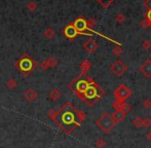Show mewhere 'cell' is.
Here are the masks:
<instances>
[{
  "mask_svg": "<svg viewBox=\"0 0 151 148\" xmlns=\"http://www.w3.org/2000/svg\"><path fill=\"white\" fill-rule=\"evenodd\" d=\"M146 19H147L148 21H150V22H151V10H148V12H147V18H146Z\"/></svg>",
  "mask_w": 151,
  "mask_h": 148,
  "instance_id": "obj_33",
  "label": "cell"
},
{
  "mask_svg": "<svg viewBox=\"0 0 151 148\" xmlns=\"http://www.w3.org/2000/svg\"><path fill=\"white\" fill-rule=\"evenodd\" d=\"M147 139H148L149 141H151V130L147 133Z\"/></svg>",
  "mask_w": 151,
  "mask_h": 148,
  "instance_id": "obj_34",
  "label": "cell"
},
{
  "mask_svg": "<svg viewBox=\"0 0 151 148\" xmlns=\"http://www.w3.org/2000/svg\"><path fill=\"white\" fill-rule=\"evenodd\" d=\"M125 116H127V114H125L124 112L120 111V110H115V111L113 112V113L111 114L112 119L114 120V122H115L116 124L122 121V120L125 118Z\"/></svg>",
  "mask_w": 151,
  "mask_h": 148,
  "instance_id": "obj_9",
  "label": "cell"
},
{
  "mask_svg": "<svg viewBox=\"0 0 151 148\" xmlns=\"http://www.w3.org/2000/svg\"><path fill=\"white\" fill-rule=\"evenodd\" d=\"M77 117L79 118V121H82L86 118V113L83 111H77Z\"/></svg>",
  "mask_w": 151,
  "mask_h": 148,
  "instance_id": "obj_29",
  "label": "cell"
},
{
  "mask_svg": "<svg viewBox=\"0 0 151 148\" xmlns=\"http://www.w3.org/2000/svg\"><path fill=\"white\" fill-rule=\"evenodd\" d=\"M143 126L145 129H148L151 126V118H145L143 119Z\"/></svg>",
  "mask_w": 151,
  "mask_h": 148,
  "instance_id": "obj_28",
  "label": "cell"
},
{
  "mask_svg": "<svg viewBox=\"0 0 151 148\" xmlns=\"http://www.w3.org/2000/svg\"><path fill=\"white\" fill-rule=\"evenodd\" d=\"M27 8H28L29 10H31V11H34V10L37 8V4H36L34 1H30V2H28V4H27Z\"/></svg>",
  "mask_w": 151,
  "mask_h": 148,
  "instance_id": "obj_24",
  "label": "cell"
},
{
  "mask_svg": "<svg viewBox=\"0 0 151 148\" xmlns=\"http://www.w3.org/2000/svg\"><path fill=\"white\" fill-rule=\"evenodd\" d=\"M133 124H134V126L135 128H137V129H140V128H142L143 126V119H142L141 117H135L133 119Z\"/></svg>",
  "mask_w": 151,
  "mask_h": 148,
  "instance_id": "obj_19",
  "label": "cell"
},
{
  "mask_svg": "<svg viewBox=\"0 0 151 148\" xmlns=\"http://www.w3.org/2000/svg\"><path fill=\"white\" fill-rule=\"evenodd\" d=\"M17 85H18V82H17V80L14 78H10V79H8L6 81V88H9V90H14L17 88Z\"/></svg>",
  "mask_w": 151,
  "mask_h": 148,
  "instance_id": "obj_16",
  "label": "cell"
},
{
  "mask_svg": "<svg viewBox=\"0 0 151 148\" xmlns=\"http://www.w3.org/2000/svg\"><path fill=\"white\" fill-rule=\"evenodd\" d=\"M46 63H47L50 68H55V67L58 65V60H57L55 57H50V58H48L47 60H46Z\"/></svg>",
  "mask_w": 151,
  "mask_h": 148,
  "instance_id": "obj_17",
  "label": "cell"
},
{
  "mask_svg": "<svg viewBox=\"0 0 151 148\" xmlns=\"http://www.w3.org/2000/svg\"><path fill=\"white\" fill-rule=\"evenodd\" d=\"M142 46H143L144 50H150V47H151V42H150V40L145 39L143 41V43H142Z\"/></svg>",
  "mask_w": 151,
  "mask_h": 148,
  "instance_id": "obj_26",
  "label": "cell"
},
{
  "mask_svg": "<svg viewBox=\"0 0 151 148\" xmlns=\"http://www.w3.org/2000/svg\"><path fill=\"white\" fill-rule=\"evenodd\" d=\"M96 147L97 148H104L106 146V142H105V140L104 139H102V138H99L97 141H96Z\"/></svg>",
  "mask_w": 151,
  "mask_h": 148,
  "instance_id": "obj_22",
  "label": "cell"
},
{
  "mask_svg": "<svg viewBox=\"0 0 151 148\" xmlns=\"http://www.w3.org/2000/svg\"><path fill=\"white\" fill-rule=\"evenodd\" d=\"M119 110H120V111H122V112H124L125 114H127L129 111L132 110V107L129 106V104H127V103H124V102H121V103H120Z\"/></svg>",
  "mask_w": 151,
  "mask_h": 148,
  "instance_id": "obj_20",
  "label": "cell"
},
{
  "mask_svg": "<svg viewBox=\"0 0 151 148\" xmlns=\"http://www.w3.org/2000/svg\"><path fill=\"white\" fill-rule=\"evenodd\" d=\"M144 6L147 10H151V0H144Z\"/></svg>",
  "mask_w": 151,
  "mask_h": 148,
  "instance_id": "obj_30",
  "label": "cell"
},
{
  "mask_svg": "<svg viewBox=\"0 0 151 148\" xmlns=\"http://www.w3.org/2000/svg\"><path fill=\"white\" fill-rule=\"evenodd\" d=\"M141 26H142V28H149V21H148L147 19L143 20L141 22Z\"/></svg>",
  "mask_w": 151,
  "mask_h": 148,
  "instance_id": "obj_31",
  "label": "cell"
},
{
  "mask_svg": "<svg viewBox=\"0 0 151 148\" xmlns=\"http://www.w3.org/2000/svg\"><path fill=\"white\" fill-rule=\"evenodd\" d=\"M82 47L84 48V50H86L88 54H93V52L98 50V42L96 41L95 39H91H91L86 40V41L82 44Z\"/></svg>",
  "mask_w": 151,
  "mask_h": 148,
  "instance_id": "obj_5",
  "label": "cell"
},
{
  "mask_svg": "<svg viewBox=\"0 0 151 148\" xmlns=\"http://www.w3.org/2000/svg\"><path fill=\"white\" fill-rule=\"evenodd\" d=\"M2 148H8L7 146H4V147H2Z\"/></svg>",
  "mask_w": 151,
  "mask_h": 148,
  "instance_id": "obj_36",
  "label": "cell"
},
{
  "mask_svg": "<svg viewBox=\"0 0 151 148\" xmlns=\"http://www.w3.org/2000/svg\"><path fill=\"white\" fill-rule=\"evenodd\" d=\"M149 58H150V61H151V52H150V55H149Z\"/></svg>",
  "mask_w": 151,
  "mask_h": 148,
  "instance_id": "obj_35",
  "label": "cell"
},
{
  "mask_svg": "<svg viewBox=\"0 0 151 148\" xmlns=\"http://www.w3.org/2000/svg\"><path fill=\"white\" fill-rule=\"evenodd\" d=\"M122 52H123V50L120 46H116V47H114L113 50H112V54L116 57H120L121 55H122Z\"/></svg>",
  "mask_w": 151,
  "mask_h": 148,
  "instance_id": "obj_23",
  "label": "cell"
},
{
  "mask_svg": "<svg viewBox=\"0 0 151 148\" xmlns=\"http://www.w3.org/2000/svg\"><path fill=\"white\" fill-rule=\"evenodd\" d=\"M77 34H78L77 30L74 28V26L72 24L68 25V26L64 29V35H65L68 39H73V38H75L77 36Z\"/></svg>",
  "mask_w": 151,
  "mask_h": 148,
  "instance_id": "obj_8",
  "label": "cell"
},
{
  "mask_svg": "<svg viewBox=\"0 0 151 148\" xmlns=\"http://www.w3.org/2000/svg\"><path fill=\"white\" fill-rule=\"evenodd\" d=\"M88 83L86 81H84V80H81V81H79L77 83V90L81 93L86 92L88 90Z\"/></svg>",
  "mask_w": 151,
  "mask_h": 148,
  "instance_id": "obj_14",
  "label": "cell"
},
{
  "mask_svg": "<svg viewBox=\"0 0 151 148\" xmlns=\"http://www.w3.org/2000/svg\"><path fill=\"white\" fill-rule=\"evenodd\" d=\"M61 97H62V94L58 88H52V90L48 93V99L52 101H58Z\"/></svg>",
  "mask_w": 151,
  "mask_h": 148,
  "instance_id": "obj_12",
  "label": "cell"
},
{
  "mask_svg": "<svg viewBox=\"0 0 151 148\" xmlns=\"http://www.w3.org/2000/svg\"><path fill=\"white\" fill-rule=\"evenodd\" d=\"M127 65L120 60L115 61V62L111 65V67H110V70L112 71V73L115 76H122L123 73L127 71Z\"/></svg>",
  "mask_w": 151,
  "mask_h": 148,
  "instance_id": "obj_3",
  "label": "cell"
},
{
  "mask_svg": "<svg viewBox=\"0 0 151 148\" xmlns=\"http://www.w3.org/2000/svg\"><path fill=\"white\" fill-rule=\"evenodd\" d=\"M47 115H48V117H50V119L57 121V117L59 116V112L56 111L55 109H50V110H48V112H47Z\"/></svg>",
  "mask_w": 151,
  "mask_h": 148,
  "instance_id": "obj_21",
  "label": "cell"
},
{
  "mask_svg": "<svg viewBox=\"0 0 151 148\" xmlns=\"http://www.w3.org/2000/svg\"><path fill=\"white\" fill-rule=\"evenodd\" d=\"M84 94H86V96L88 97V98H93V97L96 96V94H97V91L93 88H91V86H88V90L84 92Z\"/></svg>",
  "mask_w": 151,
  "mask_h": 148,
  "instance_id": "obj_18",
  "label": "cell"
},
{
  "mask_svg": "<svg viewBox=\"0 0 151 148\" xmlns=\"http://www.w3.org/2000/svg\"><path fill=\"white\" fill-rule=\"evenodd\" d=\"M42 34H43V36L45 37L46 39H52V38L56 35V33H55V31L52 30V28H47L46 30L43 31V33H42Z\"/></svg>",
  "mask_w": 151,
  "mask_h": 148,
  "instance_id": "obj_15",
  "label": "cell"
},
{
  "mask_svg": "<svg viewBox=\"0 0 151 148\" xmlns=\"http://www.w3.org/2000/svg\"><path fill=\"white\" fill-rule=\"evenodd\" d=\"M131 96H132V91L123 83L118 85L116 88V90L114 91V98H115V101H118V102H124Z\"/></svg>",
  "mask_w": 151,
  "mask_h": 148,
  "instance_id": "obj_2",
  "label": "cell"
},
{
  "mask_svg": "<svg viewBox=\"0 0 151 148\" xmlns=\"http://www.w3.org/2000/svg\"><path fill=\"white\" fill-rule=\"evenodd\" d=\"M33 62L29 57H23V58L20 59L19 61V69H20L22 72H30V71L33 69Z\"/></svg>",
  "mask_w": 151,
  "mask_h": 148,
  "instance_id": "obj_4",
  "label": "cell"
},
{
  "mask_svg": "<svg viewBox=\"0 0 151 148\" xmlns=\"http://www.w3.org/2000/svg\"><path fill=\"white\" fill-rule=\"evenodd\" d=\"M140 72L142 75L146 78H151V61L148 60L144 62L139 68Z\"/></svg>",
  "mask_w": 151,
  "mask_h": 148,
  "instance_id": "obj_7",
  "label": "cell"
},
{
  "mask_svg": "<svg viewBox=\"0 0 151 148\" xmlns=\"http://www.w3.org/2000/svg\"><path fill=\"white\" fill-rule=\"evenodd\" d=\"M91 64L90 61L84 60V61H82V63L80 64V71H81V73L86 74L91 69Z\"/></svg>",
  "mask_w": 151,
  "mask_h": 148,
  "instance_id": "obj_13",
  "label": "cell"
},
{
  "mask_svg": "<svg viewBox=\"0 0 151 148\" xmlns=\"http://www.w3.org/2000/svg\"><path fill=\"white\" fill-rule=\"evenodd\" d=\"M40 68H41L42 70H47V69L50 68L47 63H46V61H44V62H42L41 64H40Z\"/></svg>",
  "mask_w": 151,
  "mask_h": 148,
  "instance_id": "obj_32",
  "label": "cell"
},
{
  "mask_svg": "<svg viewBox=\"0 0 151 148\" xmlns=\"http://www.w3.org/2000/svg\"><path fill=\"white\" fill-rule=\"evenodd\" d=\"M62 121L65 124H70L74 122V115L70 111H65L62 115Z\"/></svg>",
  "mask_w": 151,
  "mask_h": 148,
  "instance_id": "obj_10",
  "label": "cell"
},
{
  "mask_svg": "<svg viewBox=\"0 0 151 148\" xmlns=\"http://www.w3.org/2000/svg\"><path fill=\"white\" fill-rule=\"evenodd\" d=\"M96 126L104 133V134H109L110 132L115 129L116 124L114 122V120L112 119L111 114H109L108 112H105L104 114H102L96 121Z\"/></svg>",
  "mask_w": 151,
  "mask_h": 148,
  "instance_id": "obj_1",
  "label": "cell"
},
{
  "mask_svg": "<svg viewBox=\"0 0 151 148\" xmlns=\"http://www.w3.org/2000/svg\"><path fill=\"white\" fill-rule=\"evenodd\" d=\"M143 107L146 109H150L151 108V100L150 99H145V100L143 101Z\"/></svg>",
  "mask_w": 151,
  "mask_h": 148,
  "instance_id": "obj_27",
  "label": "cell"
},
{
  "mask_svg": "<svg viewBox=\"0 0 151 148\" xmlns=\"http://www.w3.org/2000/svg\"><path fill=\"white\" fill-rule=\"evenodd\" d=\"M125 21V17H124V14H118L117 16H116V22L118 23V24H122L123 22Z\"/></svg>",
  "mask_w": 151,
  "mask_h": 148,
  "instance_id": "obj_25",
  "label": "cell"
},
{
  "mask_svg": "<svg viewBox=\"0 0 151 148\" xmlns=\"http://www.w3.org/2000/svg\"><path fill=\"white\" fill-rule=\"evenodd\" d=\"M74 26V28L77 30V32H83L88 29V21H86L83 18H78L75 20L74 24H72Z\"/></svg>",
  "mask_w": 151,
  "mask_h": 148,
  "instance_id": "obj_6",
  "label": "cell"
},
{
  "mask_svg": "<svg viewBox=\"0 0 151 148\" xmlns=\"http://www.w3.org/2000/svg\"><path fill=\"white\" fill-rule=\"evenodd\" d=\"M24 97H25V99L28 101V102H33V101H35L36 99H37L38 95L34 90L29 88V90L26 91V93L24 94Z\"/></svg>",
  "mask_w": 151,
  "mask_h": 148,
  "instance_id": "obj_11",
  "label": "cell"
}]
</instances>
